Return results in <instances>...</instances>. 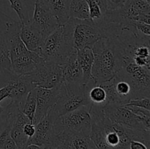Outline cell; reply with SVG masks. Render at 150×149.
I'll use <instances>...</instances> for the list:
<instances>
[{"instance_id":"1","label":"cell","mask_w":150,"mask_h":149,"mask_svg":"<svg viewBox=\"0 0 150 149\" xmlns=\"http://www.w3.org/2000/svg\"><path fill=\"white\" fill-rule=\"evenodd\" d=\"M92 79L100 86L116 75L123 67L124 48L117 37L102 38L93 45Z\"/></svg>"},{"instance_id":"2","label":"cell","mask_w":150,"mask_h":149,"mask_svg":"<svg viewBox=\"0 0 150 149\" xmlns=\"http://www.w3.org/2000/svg\"><path fill=\"white\" fill-rule=\"evenodd\" d=\"M74 26L75 20L70 18L45 38L40 53L45 61L62 65L76 51L73 44Z\"/></svg>"},{"instance_id":"3","label":"cell","mask_w":150,"mask_h":149,"mask_svg":"<svg viewBox=\"0 0 150 149\" xmlns=\"http://www.w3.org/2000/svg\"><path fill=\"white\" fill-rule=\"evenodd\" d=\"M91 124L89 107H83L57 117L54 121V131L60 143L64 144L66 139L73 134L83 133L89 135Z\"/></svg>"},{"instance_id":"4","label":"cell","mask_w":150,"mask_h":149,"mask_svg":"<svg viewBox=\"0 0 150 149\" xmlns=\"http://www.w3.org/2000/svg\"><path fill=\"white\" fill-rule=\"evenodd\" d=\"M89 105L83 85L71 84L63 81L60 86L59 96L51 110L57 116H60Z\"/></svg>"},{"instance_id":"5","label":"cell","mask_w":150,"mask_h":149,"mask_svg":"<svg viewBox=\"0 0 150 149\" xmlns=\"http://www.w3.org/2000/svg\"><path fill=\"white\" fill-rule=\"evenodd\" d=\"M103 110L111 122L132 129L150 131V116H139L125 105L115 104H106Z\"/></svg>"},{"instance_id":"6","label":"cell","mask_w":150,"mask_h":149,"mask_svg":"<svg viewBox=\"0 0 150 149\" xmlns=\"http://www.w3.org/2000/svg\"><path fill=\"white\" fill-rule=\"evenodd\" d=\"M57 117L51 110L44 118L35 124V134L29 139L27 145L34 144L43 149H54L62 145L54 131V121Z\"/></svg>"},{"instance_id":"7","label":"cell","mask_w":150,"mask_h":149,"mask_svg":"<svg viewBox=\"0 0 150 149\" xmlns=\"http://www.w3.org/2000/svg\"><path fill=\"white\" fill-rule=\"evenodd\" d=\"M75 20L73 30V44L76 50L89 48L92 49L98 41L103 38V34L98 24L88 20Z\"/></svg>"},{"instance_id":"8","label":"cell","mask_w":150,"mask_h":149,"mask_svg":"<svg viewBox=\"0 0 150 149\" xmlns=\"http://www.w3.org/2000/svg\"><path fill=\"white\" fill-rule=\"evenodd\" d=\"M30 74L35 88L53 89L63 82L61 66L51 61L42 62Z\"/></svg>"},{"instance_id":"9","label":"cell","mask_w":150,"mask_h":149,"mask_svg":"<svg viewBox=\"0 0 150 149\" xmlns=\"http://www.w3.org/2000/svg\"><path fill=\"white\" fill-rule=\"evenodd\" d=\"M29 23L42 34L44 39L59 26L45 0H35L33 15Z\"/></svg>"},{"instance_id":"10","label":"cell","mask_w":150,"mask_h":149,"mask_svg":"<svg viewBox=\"0 0 150 149\" xmlns=\"http://www.w3.org/2000/svg\"><path fill=\"white\" fill-rule=\"evenodd\" d=\"M8 84L12 86L8 98H10L11 102L20 105V108L28 93L35 88L30 74H16L12 72L4 86Z\"/></svg>"},{"instance_id":"11","label":"cell","mask_w":150,"mask_h":149,"mask_svg":"<svg viewBox=\"0 0 150 149\" xmlns=\"http://www.w3.org/2000/svg\"><path fill=\"white\" fill-rule=\"evenodd\" d=\"M60 86L61 85L53 89L35 88L37 91V107L32 122L33 124H37L52 109L59 96Z\"/></svg>"},{"instance_id":"12","label":"cell","mask_w":150,"mask_h":149,"mask_svg":"<svg viewBox=\"0 0 150 149\" xmlns=\"http://www.w3.org/2000/svg\"><path fill=\"white\" fill-rule=\"evenodd\" d=\"M118 10L124 18L149 24L150 2L146 0H127Z\"/></svg>"},{"instance_id":"13","label":"cell","mask_w":150,"mask_h":149,"mask_svg":"<svg viewBox=\"0 0 150 149\" xmlns=\"http://www.w3.org/2000/svg\"><path fill=\"white\" fill-rule=\"evenodd\" d=\"M44 61V58L39 53L27 50L11 60V71L16 74H31Z\"/></svg>"},{"instance_id":"14","label":"cell","mask_w":150,"mask_h":149,"mask_svg":"<svg viewBox=\"0 0 150 149\" xmlns=\"http://www.w3.org/2000/svg\"><path fill=\"white\" fill-rule=\"evenodd\" d=\"M61 66L62 79L64 83L82 85L83 75L77 60V51L70 54Z\"/></svg>"},{"instance_id":"15","label":"cell","mask_w":150,"mask_h":149,"mask_svg":"<svg viewBox=\"0 0 150 149\" xmlns=\"http://www.w3.org/2000/svg\"><path fill=\"white\" fill-rule=\"evenodd\" d=\"M20 38L29 51L40 54L44 38L40 33L30 23L21 24Z\"/></svg>"},{"instance_id":"16","label":"cell","mask_w":150,"mask_h":149,"mask_svg":"<svg viewBox=\"0 0 150 149\" xmlns=\"http://www.w3.org/2000/svg\"><path fill=\"white\" fill-rule=\"evenodd\" d=\"M76 51H77L78 62L83 75L82 85L86 86L92 80V68L94 62V54L92 50L89 48H85Z\"/></svg>"},{"instance_id":"17","label":"cell","mask_w":150,"mask_h":149,"mask_svg":"<svg viewBox=\"0 0 150 149\" xmlns=\"http://www.w3.org/2000/svg\"><path fill=\"white\" fill-rule=\"evenodd\" d=\"M59 25L67 23L70 20V0H45Z\"/></svg>"},{"instance_id":"18","label":"cell","mask_w":150,"mask_h":149,"mask_svg":"<svg viewBox=\"0 0 150 149\" xmlns=\"http://www.w3.org/2000/svg\"><path fill=\"white\" fill-rule=\"evenodd\" d=\"M70 18L76 20H88L89 9L86 0H70Z\"/></svg>"},{"instance_id":"19","label":"cell","mask_w":150,"mask_h":149,"mask_svg":"<svg viewBox=\"0 0 150 149\" xmlns=\"http://www.w3.org/2000/svg\"><path fill=\"white\" fill-rule=\"evenodd\" d=\"M64 144L72 149H92L95 146L89 134L83 133L69 136L65 140Z\"/></svg>"},{"instance_id":"20","label":"cell","mask_w":150,"mask_h":149,"mask_svg":"<svg viewBox=\"0 0 150 149\" xmlns=\"http://www.w3.org/2000/svg\"><path fill=\"white\" fill-rule=\"evenodd\" d=\"M10 7L16 12L21 24H27L30 21L29 12L31 5L29 0H8Z\"/></svg>"},{"instance_id":"21","label":"cell","mask_w":150,"mask_h":149,"mask_svg":"<svg viewBox=\"0 0 150 149\" xmlns=\"http://www.w3.org/2000/svg\"><path fill=\"white\" fill-rule=\"evenodd\" d=\"M89 5V17L95 23L103 20L108 11L106 0H86Z\"/></svg>"},{"instance_id":"22","label":"cell","mask_w":150,"mask_h":149,"mask_svg":"<svg viewBox=\"0 0 150 149\" xmlns=\"http://www.w3.org/2000/svg\"><path fill=\"white\" fill-rule=\"evenodd\" d=\"M19 108L20 105L18 104L11 101L5 107L0 105V132L7 126L12 125L15 111Z\"/></svg>"},{"instance_id":"23","label":"cell","mask_w":150,"mask_h":149,"mask_svg":"<svg viewBox=\"0 0 150 149\" xmlns=\"http://www.w3.org/2000/svg\"><path fill=\"white\" fill-rule=\"evenodd\" d=\"M89 137L98 149H113L112 148L108 146L105 142L103 129L93 122H92L91 124Z\"/></svg>"},{"instance_id":"24","label":"cell","mask_w":150,"mask_h":149,"mask_svg":"<svg viewBox=\"0 0 150 149\" xmlns=\"http://www.w3.org/2000/svg\"><path fill=\"white\" fill-rule=\"evenodd\" d=\"M37 107V91L36 89H34L28 93L24 102L21 107V110L27 116L30 120L31 122H33L34 117H35V110ZM33 124V123H32Z\"/></svg>"},{"instance_id":"25","label":"cell","mask_w":150,"mask_h":149,"mask_svg":"<svg viewBox=\"0 0 150 149\" xmlns=\"http://www.w3.org/2000/svg\"><path fill=\"white\" fill-rule=\"evenodd\" d=\"M10 72H12L10 48L5 40L0 35V73Z\"/></svg>"},{"instance_id":"26","label":"cell","mask_w":150,"mask_h":149,"mask_svg":"<svg viewBox=\"0 0 150 149\" xmlns=\"http://www.w3.org/2000/svg\"><path fill=\"white\" fill-rule=\"evenodd\" d=\"M10 137L14 140L18 149H23L27 145L29 137L24 134L23 128L12 126L11 130H10Z\"/></svg>"},{"instance_id":"27","label":"cell","mask_w":150,"mask_h":149,"mask_svg":"<svg viewBox=\"0 0 150 149\" xmlns=\"http://www.w3.org/2000/svg\"><path fill=\"white\" fill-rule=\"evenodd\" d=\"M125 106H134L139 108H144L146 110H150V98L143 97L139 99H131Z\"/></svg>"},{"instance_id":"28","label":"cell","mask_w":150,"mask_h":149,"mask_svg":"<svg viewBox=\"0 0 150 149\" xmlns=\"http://www.w3.org/2000/svg\"><path fill=\"white\" fill-rule=\"evenodd\" d=\"M133 25L135 29L141 34L146 36H150V25L149 23L141 21H133Z\"/></svg>"},{"instance_id":"29","label":"cell","mask_w":150,"mask_h":149,"mask_svg":"<svg viewBox=\"0 0 150 149\" xmlns=\"http://www.w3.org/2000/svg\"><path fill=\"white\" fill-rule=\"evenodd\" d=\"M106 1L108 10H115L124 7L127 0H106Z\"/></svg>"},{"instance_id":"30","label":"cell","mask_w":150,"mask_h":149,"mask_svg":"<svg viewBox=\"0 0 150 149\" xmlns=\"http://www.w3.org/2000/svg\"><path fill=\"white\" fill-rule=\"evenodd\" d=\"M149 144L137 140H133L130 142L127 149H149Z\"/></svg>"},{"instance_id":"31","label":"cell","mask_w":150,"mask_h":149,"mask_svg":"<svg viewBox=\"0 0 150 149\" xmlns=\"http://www.w3.org/2000/svg\"><path fill=\"white\" fill-rule=\"evenodd\" d=\"M132 112L136 114V115H139L141 117L144 116H150V110H146L144 108H139V107L134 106H126Z\"/></svg>"},{"instance_id":"32","label":"cell","mask_w":150,"mask_h":149,"mask_svg":"<svg viewBox=\"0 0 150 149\" xmlns=\"http://www.w3.org/2000/svg\"><path fill=\"white\" fill-rule=\"evenodd\" d=\"M23 131L25 135L27 136L29 139L33 137L35 134V126L32 123H28L25 124L23 127Z\"/></svg>"},{"instance_id":"33","label":"cell","mask_w":150,"mask_h":149,"mask_svg":"<svg viewBox=\"0 0 150 149\" xmlns=\"http://www.w3.org/2000/svg\"><path fill=\"white\" fill-rule=\"evenodd\" d=\"M12 86L10 85H6L3 87L0 88V102L4 99L9 97L10 91H11Z\"/></svg>"},{"instance_id":"34","label":"cell","mask_w":150,"mask_h":149,"mask_svg":"<svg viewBox=\"0 0 150 149\" xmlns=\"http://www.w3.org/2000/svg\"><path fill=\"white\" fill-rule=\"evenodd\" d=\"M1 149H18L14 140L11 138V137H9L4 144L3 145V147Z\"/></svg>"},{"instance_id":"35","label":"cell","mask_w":150,"mask_h":149,"mask_svg":"<svg viewBox=\"0 0 150 149\" xmlns=\"http://www.w3.org/2000/svg\"><path fill=\"white\" fill-rule=\"evenodd\" d=\"M23 149H43L42 147L40 146H38L37 145H34V144H30L26 145V147L23 148Z\"/></svg>"},{"instance_id":"36","label":"cell","mask_w":150,"mask_h":149,"mask_svg":"<svg viewBox=\"0 0 150 149\" xmlns=\"http://www.w3.org/2000/svg\"><path fill=\"white\" fill-rule=\"evenodd\" d=\"M54 149H67V145H66L64 144H62L58 145L57 147L54 148Z\"/></svg>"},{"instance_id":"37","label":"cell","mask_w":150,"mask_h":149,"mask_svg":"<svg viewBox=\"0 0 150 149\" xmlns=\"http://www.w3.org/2000/svg\"><path fill=\"white\" fill-rule=\"evenodd\" d=\"M92 149H98V148H96V147H95H95H94V148H92Z\"/></svg>"},{"instance_id":"38","label":"cell","mask_w":150,"mask_h":149,"mask_svg":"<svg viewBox=\"0 0 150 149\" xmlns=\"http://www.w3.org/2000/svg\"><path fill=\"white\" fill-rule=\"evenodd\" d=\"M67 149H72V148H70L69 147V146H67Z\"/></svg>"},{"instance_id":"39","label":"cell","mask_w":150,"mask_h":149,"mask_svg":"<svg viewBox=\"0 0 150 149\" xmlns=\"http://www.w3.org/2000/svg\"><path fill=\"white\" fill-rule=\"evenodd\" d=\"M146 1H149V2H150V0H146Z\"/></svg>"},{"instance_id":"40","label":"cell","mask_w":150,"mask_h":149,"mask_svg":"<svg viewBox=\"0 0 150 149\" xmlns=\"http://www.w3.org/2000/svg\"><path fill=\"white\" fill-rule=\"evenodd\" d=\"M117 149H125V148H117Z\"/></svg>"},{"instance_id":"41","label":"cell","mask_w":150,"mask_h":149,"mask_svg":"<svg viewBox=\"0 0 150 149\" xmlns=\"http://www.w3.org/2000/svg\"><path fill=\"white\" fill-rule=\"evenodd\" d=\"M0 88H1V87H0Z\"/></svg>"}]
</instances>
